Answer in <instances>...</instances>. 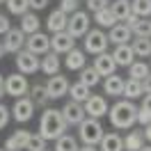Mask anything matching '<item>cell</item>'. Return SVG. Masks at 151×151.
Here are the masks:
<instances>
[{
    "label": "cell",
    "instance_id": "obj_1",
    "mask_svg": "<svg viewBox=\"0 0 151 151\" xmlns=\"http://www.w3.org/2000/svg\"><path fill=\"white\" fill-rule=\"evenodd\" d=\"M108 117L117 131H131L137 124V105L128 99H122V101L112 103V108L108 110Z\"/></svg>",
    "mask_w": 151,
    "mask_h": 151
},
{
    "label": "cell",
    "instance_id": "obj_2",
    "mask_svg": "<svg viewBox=\"0 0 151 151\" xmlns=\"http://www.w3.org/2000/svg\"><path fill=\"white\" fill-rule=\"evenodd\" d=\"M66 128H69V124L64 122V117L60 110L55 108H46L44 112H41V119H39V135L44 137V140H53L55 142L60 135H64Z\"/></svg>",
    "mask_w": 151,
    "mask_h": 151
},
{
    "label": "cell",
    "instance_id": "obj_3",
    "mask_svg": "<svg viewBox=\"0 0 151 151\" xmlns=\"http://www.w3.org/2000/svg\"><path fill=\"white\" fill-rule=\"evenodd\" d=\"M78 137L83 144H89V147H99V142L103 137V126L99 119L94 117H87L85 122L78 126Z\"/></svg>",
    "mask_w": 151,
    "mask_h": 151
},
{
    "label": "cell",
    "instance_id": "obj_4",
    "mask_svg": "<svg viewBox=\"0 0 151 151\" xmlns=\"http://www.w3.org/2000/svg\"><path fill=\"white\" fill-rule=\"evenodd\" d=\"M85 53H92V55H101V53H108V46H110V41H108V35H105L101 28H94L89 30L85 35Z\"/></svg>",
    "mask_w": 151,
    "mask_h": 151
},
{
    "label": "cell",
    "instance_id": "obj_5",
    "mask_svg": "<svg viewBox=\"0 0 151 151\" xmlns=\"http://www.w3.org/2000/svg\"><path fill=\"white\" fill-rule=\"evenodd\" d=\"M30 92V83L23 73H9L5 78V94L14 96V99H21V96H28Z\"/></svg>",
    "mask_w": 151,
    "mask_h": 151
},
{
    "label": "cell",
    "instance_id": "obj_6",
    "mask_svg": "<svg viewBox=\"0 0 151 151\" xmlns=\"http://www.w3.org/2000/svg\"><path fill=\"white\" fill-rule=\"evenodd\" d=\"M89 23H92V19H89V14L87 12H76V14H71L69 16V23H66V32L71 35L73 39L78 37H85L87 32H89Z\"/></svg>",
    "mask_w": 151,
    "mask_h": 151
},
{
    "label": "cell",
    "instance_id": "obj_7",
    "mask_svg": "<svg viewBox=\"0 0 151 151\" xmlns=\"http://www.w3.org/2000/svg\"><path fill=\"white\" fill-rule=\"evenodd\" d=\"M16 69H19V73H23V76L37 73L39 69H41V60H39V55L30 53L28 48H23V50L16 53Z\"/></svg>",
    "mask_w": 151,
    "mask_h": 151
},
{
    "label": "cell",
    "instance_id": "obj_8",
    "mask_svg": "<svg viewBox=\"0 0 151 151\" xmlns=\"http://www.w3.org/2000/svg\"><path fill=\"white\" fill-rule=\"evenodd\" d=\"M35 101L30 99V96H21V99H16L14 101V105H12V119H16L19 124H25L32 119V114H35Z\"/></svg>",
    "mask_w": 151,
    "mask_h": 151
},
{
    "label": "cell",
    "instance_id": "obj_9",
    "mask_svg": "<svg viewBox=\"0 0 151 151\" xmlns=\"http://www.w3.org/2000/svg\"><path fill=\"white\" fill-rule=\"evenodd\" d=\"M62 117H64V122L69 126H80V124L87 119V112H85V105L83 103H76V101H66L62 105Z\"/></svg>",
    "mask_w": 151,
    "mask_h": 151
},
{
    "label": "cell",
    "instance_id": "obj_10",
    "mask_svg": "<svg viewBox=\"0 0 151 151\" xmlns=\"http://www.w3.org/2000/svg\"><path fill=\"white\" fill-rule=\"evenodd\" d=\"M69 87H71V83H69V78L62 73L57 76H50L46 83V89H48V96H50V101H57V99H64L66 94H69Z\"/></svg>",
    "mask_w": 151,
    "mask_h": 151
},
{
    "label": "cell",
    "instance_id": "obj_11",
    "mask_svg": "<svg viewBox=\"0 0 151 151\" xmlns=\"http://www.w3.org/2000/svg\"><path fill=\"white\" fill-rule=\"evenodd\" d=\"M25 48H28L30 53L44 57L46 53H50V37H46L41 30L35 32V35H28V39H25Z\"/></svg>",
    "mask_w": 151,
    "mask_h": 151
},
{
    "label": "cell",
    "instance_id": "obj_12",
    "mask_svg": "<svg viewBox=\"0 0 151 151\" xmlns=\"http://www.w3.org/2000/svg\"><path fill=\"white\" fill-rule=\"evenodd\" d=\"M25 39L28 35L21 28H12L5 37H2V46H5V53H19L25 48Z\"/></svg>",
    "mask_w": 151,
    "mask_h": 151
},
{
    "label": "cell",
    "instance_id": "obj_13",
    "mask_svg": "<svg viewBox=\"0 0 151 151\" xmlns=\"http://www.w3.org/2000/svg\"><path fill=\"white\" fill-rule=\"evenodd\" d=\"M83 105H85L87 117H94V119H101V117H103V114H108V110H110L108 99H105V96H99V94H92Z\"/></svg>",
    "mask_w": 151,
    "mask_h": 151
},
{
    "label": "cell",
    "instance_id": "obj_14",
    "mask_svg": "<svg viewBox=\"0 0 151 151\" xmlns=\"http://www.w3.org/2000/svg\"><path fill=\"white\" fill-rule=\"evenodd\" d=\"M76 48V39L69 35V32H55L53 37H50V50L57 53V55H62V53H69V50H73Z\"/></svg>",
    "mask_w": 151,
    "mask_h": 151
},
{
    "label": "cell",
    "instance_id": "obj_15",
    "mask_svg": "<svg viewBox=\"0 0 151 151\" xmlns=\"http://www.w3.org/2000/svg\"><path fill=\"white\" fill-rule=\"evenodd\" d=\"M131 37H133V32H131V28H128L126 23H117V25H112L110 32H108V41L114 44V46L131 44Z\"/></svg>",
    "mask_w": 151,
    "mask_h": 151
},
{
    "label": "cell",
    "instance_id": "obj_16",
    "mask_svg": "<svg viewBox=\"0 0 151 151\" xmlns=\"http://www.w3.org/2000/svg\"><path fill=\"white\" fill-rule=\"evenodd\" d=\"M94 69L99 71L101 78H108V76H112L117 71V64H114L112 60V53H101V55L94 57Z\"/></svg>",
    "mask_w": 151,
    "mask_h": 151
},
{
    "label": "cell",
    "instance_id": "obj_17",
    "mask_svg": "<svg viewBox=\"0 0 151 151\" xmlns=\"http://www.w3.org/2000/svg\"><path fill=\"white\" fill-rule=\"evenodd\" d=\"M112 60H114V64L117 66H128L135 62V53H133V48L131 44H122V46H114L112 50Z\"/></svg>",
    "mask_w": 151,
    "mask_h": 151
},
{
    "label": "cell",
    "instance_id": "obj_18",
    "mask_svg": "<svg viewBox=\"0 0 151 151\" xmlns=\"http://www.w3.org/2000/svg\"><path fill=\"white\" fill-rule=\"evenodd\" d=\"M66 23H69V14H64L62 9H53L46 19V28L55 35V32H64Z\"/></svg>",
    "mask_w": 151,
    "mask_h": 151
},
{
    "label": "cell",
    "instance_id": "obj_19",
    "mask_svg": "<svg viewBox=\"0 0 151 151\" xmlns=\"http://www.w3.org/2000/svg\"><path fill=\"white\" fill-rule=\"evenodd\" d=\"M28 140H30V133L28 131H14L9 137L5 140L2 147H5L7 151H23L25 147H28Z\"/></svg>",
    "mask_w": 151,
    "mask_h": 151
},
{
    "label": "cell",
    "instance_id": "obj_20",
    "mask_svg": "<svg viewBox=\"0 0 151 151\" xmlns=\"http://www.w3.org/2000/svg\"><path fill=\"white\" fill-rule=\"evenodd\" d=\"M99 151H124V137L119 133H103Z\"/></svg>",
    "mask_w": 151,
    "mask_h": 151
},
{
    "label": "cell",
    "instance_id": "obj_21",
    "mask_svg": "<svg viewBox=\"0 0 151 151\" xmlns=\"http://www.w3.org/2000/svg\"><path fill=\"white\" fill-rule=\"evenodd\" d=\"M64 64H66V69H69V71H80V69H85V66H87L85 50H80V48H73V50H69V53H66Z\"/></svg>",
    "mask_w": 151,
    "mask_h": 151
},
{
    "label": "cell",
    "instance_id": "obj_22",
    "mask_svg": "<svg viewBox=\"0 0 151 151\" xmlns=\"http://www.w3.org/2000/svg\"><path fill=\"white\" fill-rule=\"evenodd\" d=\"M124 80L122 76H117V73H112V76H108L103 80V92L108 96H122L124 94Z\"/></svg>",
    "mask_w": 151,
    "mask_h": 151
},
{
    "label": "cell",
    "instance_id": "obj_23",
    "mask_svg": "<svg viewBox=\"0 0 151 151\" xmlns=\"http://www.w3.org/2000/svg\"><path fill=\"white\" fill-rule=\"evenodd\" d=\"M60 66H62V62H60L57 53H53V50H50V53H46V55L41 57V73H46L48 78L60 73Z\"/></svg>",
    "mask_w": 151,
    "mask_h": 151
},
{
    "label": "cell",
    "instance_id": "obj_24",
    "mask_svg": "<svg viewBox=\"0 0 151 151\" xmlns=\"http://www.w3.org/2000/svg\"><path fill=\"white\" fill-rule=\"evenodd\" d=\"M144 144H147L144 133H142V131H135V128H131L128 135L124 137V151H140Z\"/></svg>",
    "mask_w": 151,
    "mask_h": 151
},
{
    "label": "cell",
    "instance_id": "obj_25",
    "mask_svg": "<svg viewBox=\"0 0 151 151\" xmlns=\"http://www.w3.org/2000/svg\"><path fill=\"white\" fill-rule=\"evenodd\" d=\"M30 99L35 101V105L44 108V110H46V108H48V103H50V96H48L46 85H39V83L30 87Z\"/></svg>",
    "mask_w": 151,
    "mask_h": 151
},
{
    "label": "cell",
    "instance_id": "obj_26",
    "mask_svg": "<svg viewBox=\"0 0 151 151\" xmlns=\"http://www.w3.org/2000/svg\"><path fill=\"white\" fill-rule=\"evenodd\" d=\"M110 12H112V16L117 19V23H124V21L131 16V0H112Z\"/></svg>",
    "mask_w": 151,
    "mask_h": 151
},
{
    "label": "cell",
    "instance_id": "obj_27",
    "mask_svg": "<svg viewBox=\"0 0 151 151\" xmlns=\"http://www.w3.org/2000/svg\"><path fill=\"white\" fill-rule=\"evenodd\" d=\"M144 94V89H142V80H135V78H126V83H124V99H128V101H135L137 96Z\"/></svg>",
    "mask_w": 151,
    "mask_h": 151
},
{
    "label": "cell",
    "instance_id": "obj_28",
    "mask_svg": "<svg viewBox=\"0 0 151 151\" xmlns=\"http://www.w3.org/2000/svg\"><path fill=\"white\" fill-rule=\"evenodd\" d=\"M69 96H71V101H76V103H85L87 99L92 96V89L78 80V83H73V85L69 87Z\"/></svg>",
    "mask_w": 151,
    "mask_h": 151
},
{
    "label": "cell",
    "instance_id": "obj_29",
    "mask_svg": "<svg viewBox=\"0 0 151 151\" xmlns=\"http://www.w3.org/2000/svg\"><path fill=\"white\" fill-rule=\"evenodd\" d=\"M21 30H23L25 35H35V32H39V16L35 14V12H28V14L21 16Z\"/></svg>",
    "mask_w": 151,
    "mask_h": 151
},
{
    "label": "cell",
    "instance_id": "obj_30",
    "mask_svg": "<svg viewBox=\"0 0 151 151\" xmlns=\"http://www.w3.org/2000/svg\"><path fill=\"white\" fill-rule=\"evenodd\" d=\"M78 80L92 89V87H96L101 83V76H99V71H96L94 66H85V69H80V78Z\"/></svg>",
    "mask_w": 151,
    "mask_h": 151
},
{
    "label": "cell",
    "instance_id": "obj_31",
    "mask_svg": "<svg viewBox=\"0 0 151 151\" xmlns=\"http://www.w3.org/2000/svg\"><path fill=\"white\" fill-rule=\"evenodd\" d=\"M131 48H133V53H135V57H151V39L135 37L131 41Z\"/></svg>",
    "mask_w": 151,
    "mask_h": 151
},
{
    "label": "cell",
    "instance_id": "obj_32",
    "mask_svg": "<svg viewBox=\"0 0 151 151\" xmlns=\"http://www.w3.org/2000/svg\"><path fill=\"white\" fill-rule=\"evenodd\" d=\"M149 64L147 62H142V60H135L131 66H128V78H135V80H144L147 76H149Z\"/></svg>",
    "mask_w": 151,
    "mask_h": 151
},
{
    "label": "cell",
    "instance_id": "obj_33",
    "mask_svg": "<svg viewBox=\"0 0 151 151\" xmlns=\"http://www.w3.org/2000/svg\"><path fill=\"white\" fill-rule=\"evenodd\" d=\"M80 147H78V142H76L73 135H69V133H64V135H60L55 140V151H78Z\"/></svg>",
    "mask_w": 151,
    "mask_h": 151
},
{
    "label": "cell",
    "instance_id": "obj_34",
    "mask_svg": "<svg viewBox=\"0 0 151 151\" xmlns=\"http://www.w3.org/2000/svg\"><path fill=\"white\" fill-rule=\"evenodd\" d=\"M94 21H96L99 28H112V25H117V19L112 16L110 7H105L101 12H94Z\"/></svg>",
    "mask_w": 151,
    "mask_h": 151
},
{
    "label": "cell",
    "instance_id": "obj_35",
    "mask_svg": "<svg viewBox=\"0 0 151 151\" xmlns=\"http://www.w3.org/2000/svg\"><path fill=\"white\" fill-rule=\"evenodd\" d=\"M131 12L140 19L151 16V0H131Z\"/></svg>",
    "mask_w": 151,
    "mask_h": 151
},
{
    "label": "cell",
    "instance_id": "obj_36",
    "mask_svg": "<svg viewBox=\"0 0 151 151\" xmlns=\"http://www.w3.org/2000/svg\"><path fill=\"white\" fill-rule=\"evenodd\" d=\"M133 37H140V39H151V21L149 19H137V23L131 28Z\"/></svg>",
    "mask_w": 151,
    "mask_h": 151
},
{
    "label": "cell",
    "instance_id": "obj_37",
    "mask_svg": "<svg viewBox=\"0 0 151 151\" xmlns=\"http://www.w3.org/2000/svg\"><path fill=\"white\" fill-rule=\"evenodd\" d=\"M7 12L9 14H16V16H23L30 12V0H7Z\"/></svg>",
    "mask_w": 151,
    "mask_h": 151
},
{
    "label": "cell",
    "instance_id": "obj_38",
    "mask_svg": "<svg viewBox=\"0 0 151 151\" xmlns=\"http://www.w3.org/2000/svg\"><path fill=\"white\" fill-rule=\"evenodd\" d=\"M48 149V140H44L39 133H30V140H28V147H25V151H46Z\"/></svg>",
    "mask_w": 151,
    "mask_h": 151
},
{
    "label": "cell",
    "instance_id": "obj_39",
    "mask_svg": "<svg viewBox=\"0 0 151 151\" xmlns=\"http://www.w3.org/2000/svg\"><path fill=\"white\" fill-rule=\"evenodd\" d=\"M78 5H80L78 0H60V7H57V9H62L64 14H69V16H71V14H76V12H78Z\"/></svg>",
    "mask_w": 151,
    "mask_h": 151
},
{
    "label": "cell",
    "instance_id": "obj_40",
    "mask_svg": "<svg viewBox=\"0 0 151 151\" xmlns=\"http://www.w3.org/2000/svg\"><path fill=\"white\" fill-rule=\"evenodd\" d=\"M112 0H87V9L89 12H101L105 7H110Z\"/></svg>",
    "mask_w": 151,
    "mask_h": 151
},
{
    "label": "cell",
    "instance_id": "obj_41",
    "mask_svg": "<svg viewBox=\"0 0 151 151\" xmlns=\"http://www.w3.org/2000/svg\"><path fill=\"white\" fill-rule=\"evenodd\" d=\"M137 124L140 126H147V124H151V110H147V108H137Z\"/></svg>",
    "mask_w": 151,
    "mask_h": 151
},
{
    "label": "cell",
    "instance_id": "obj_42",
    "mask_svg": "<svg viewBox=\"0 0 151 151\" xmlns=\"http://www.w3.org/2000/svg\"><path fill=\"white\" fill-rule=\"evenodd\" d=\"M9 117H12V110L7 108V105H2V103H0V131H2L5 126H7Z\"/></svg>",
    "mask_w": 151,
    "mask_h": 151
},
{
    "label": "cell",
    "instance_id": "obj_43",
    "mask_svg": "<svg viewBox=\"0 0 151 151\" xmlns=\"http://www.w3.org/2000/svg\"><path fill=\"white\" fill-rule=\"evenodd\" d=\"M12 30V23H9V16H5V14H0V35L5 37L7 32Z\"/></svg>",
    "mask_w": 151,
    "mask_h": 151
},
{
    "label": "cell",
    "instance_id": "obj_44",
    "mask_svg": "<svg viewBox=\"0 0 151 151\" xmlns=\"http://www.w3.org/2000/svg\"><path fill=\"white\" fill-rule=\"evenodd\" d=\"M48 2H50V0H30V9L41 12V9H46V7H48Z\"/></svg>",
    "mask_w": 151,
    "mask_h": 151
},
{
    "label": "cell",
    "instance_id": "obj_45",
    "mask_svg": "<svg viewBox=\"0 0 151 151\" xmlns=\"http://www.w3.org/2000/svg\"><path fill=\"white\" fill-rule=\"evenodd\" d=\"M142 89H144V94H151V71H149V76L142 80Z\"/></svg>",
    "mask_w": 151,
    "mask_h": 151
},
{
    "label": "cell",
    "instance_id": "obj_46",
    "mask_svg": "<svg viewBox=\"0 0 151 151\" xmlns=\"http://www.w3.org/2000/svg\"><path fill=\"white\" fill-rule=\"evenodd\" d=\"M142 108L151 110V94H142Z\"/></svg>",
    "mask_w": 151,
    "mask_h": 151
},
{
    "label": "cell",
    "instance_id": "obj_47",
    "mask_svg": "<svg viewBox=\"0 0 151 151\" xmlns=\"http://www.w3.org/2000/svg\"><path fill=\"white\" fill-rule=\"evenodd\" d=\"M142 133H144V140H147V142L151 144V124H147V126L142 128Z\"/></svg>",
    "mask_w": 151,
    "mask_h": 151
},
{
    "label": "cell",
    "instance_id": "obj_48",
    "mask_svg": "<svg viewBox=\"0 0 151 151\" xmlns=\"http://www.w3.org/2000/svg\"><path fill=\"white\" fill-rule=\"evenodd\" d=\"M2 96H7V94H5V78L0 73V99H2Z\"/></svg>",
    "mask_w": 151,
    "mask_h": 151
},
{
    "label": "cell",
    "instance_id": "obj_49",
    "mask_svg": "<svg viewBox=\"0 0 151 151\" xmlns=\"http://www.w3.org/2000/svg\"><path fill=\"white\" fill-rule=\"evenodd\" d=\"M78 151H99V149H96V147H89V144H83Z\"/></svg>",
    "mask_w": 151,
    "mask_h": 151
},
{
    "label": "cell",
    "instance_id": "obj_50",
    "mask_svg": "<svg viewBox=\"0 0 151 151\" xmlns=\"http://www.w3.org/2000/svg\"><path fill=\"white\" fill-rule=\"evenodd\" d=\"M2 55H5V46H2V41H0V60H2Z\"/></svg>",
    "mask_w": 151,
    "mask_h": 151
},
{
    "label": "cell",
    "instance_id": "obj_51",
    "mask_svg": "<svg viewBox=\"0 0 151 151\" xmlns=\"http://www.w3.org/2000/svg\"><path fill=\"white\" fill-rule=\"evenodd\" d=\"M140 151H151V144H144V147H142Z\"/></svg>",
    "mask_w": 151,
    "mask_h": 151
},
{
    "label": "cell",
    "instance_id": "obj_52",
    "mask_svg": "<svg viewBox=\"0 0 151 151\" xmlns=\"http://www.w3.org/2000/svg\"><path fill=\"white\" fill-rule=\"evenodd\" d=\"M0 151H7V149H5V147H0Z\"/></svg>",
    "mask_w": 151,
    "mask_h": 151
},
{
    "label": "cell",
    "instance_id": "obj_53",
    "mask_svg": "<svg viewBox=\"0 0 151 151\" xmlns=\"http://www.w3.org/2000/svg\"><path fill=\"white\" fill-rule=\"evenodd\" d=\"M2 2H7V0H0V5H2Z\"/></svg>",
    "mask_w": 151,
    "mask_h": 151
},
{
    "label": "cell",
    "instance_id": "obj_54",
    "mask_svg": "<svg viewBox=\"0 0 151 151\" xmlns=\"http://www.w3.org/2000/svg\"><path fill=\"white\" fill-rule=\"evenodd\" d=\"M149 62H151V57H149Z\"/></svg>",
    "mask_w": 151,
    "mask_h": 151
},
{
    "label": "cell",
    "instance_id": "obj_55",
    "mask_svg": "<svg viewBox=\"0 0 151 151\" xmlns=\"http://www.w3.org/2000/svg\"><path fill=\"white\" fill-rule=\"evenodd\" d=\"M46 151H48V149H46Z\"/></svg>",
    "mask_w": 151,
    "mask_h": 151
}]
</instances>
